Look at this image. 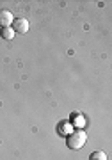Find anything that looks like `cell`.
Returning <instances> with one entry per match:
<instances>
[{
    "mask_svg": "<svg viewBox=\"0 0 112 160\" xmlns=\"http://www.w3.org/2000/svg\"><path fill=\"white\" fill-rule=\"evenodd\" d=\"M85 141H87V132H84L82 128L79 130H73L69 135H68V148L69 149H80L85 146Z\"/></svg>",
    "mask_w": 112,
    "mask_h": 160,
    "instance_id": "obj_1",
    "label": "cell"
},
{
    "mask_svg": "<svg viewBox=\"0 0 112 160\" xmlns=\"http://www.w3.org/2000/svg\"><path fill=\"white\" fill-rule=\"evenodd\" d=\"M13 30L18 32V34H27L28 29H30V23H28L27 18H14V22H13Z\"/></svg>",
    "mask_w": 112,
    "mask_h": 160,
    "instance_id": "obj_2",
    "label": "cell"
},
{
    "mask_svg": "<svg viewBox=\"0 0 112 160\" xmlns=\"http://www.w3.org/2000/svg\"><path fill=\"white\" fill-rule=\"evenodd\" d=\"M13 22H14V18H13L11 11L2 9V11H0V29H4V27H11Z\"/></svg>",
    "mask_w": 112,
    "mask_h": 160,
    "instance_id": "obj_3",
    "label": "cell"
},
{
    "mask_svg": "<svg viewBox=\"0 0 112 160\" xmlns=\"http://www.w3.org/2000/svg\"><path fill=\"white\" fill-rule=\"evenodd\" d=\"M73 132V125L69 121H61L59 125H57V133L59 135H69Z\"/></svg>",
    "mask_w": 112,
    "mask_h": 160,
    "instance_id": "obj_4",
    "label": "cell"
},
{
    "mask_svg": "<svg viewBox=\"0 0 112 160\" xmlns=\"http://www.w3.org/2000/svg\"><path fill=\"white\" fill-rule=\"evenodd\" d=\"M0 34H2L4 39H13L16 36V32L13 30V27H4V29H0Z\"/></svg>",
    "mask_w": 112,
    "mask_h": 160,
    "instance_id": "obj_5",
    "label": "cell"
},
{
    "mask_svg": "<svg viewBox=\"0 0 112 160\" xmlns=\"http://www.w3.org/2000/svg\"><path fill=\"white\" fill-rule=\"evenodd\" d=\"M89 160H107V155L101 151V149H98V151H93L89 157Z\"/></svg>",
    "mask_w": 112,
    "mask_h": 160,
    "instance_id": "obj_6",
    "label": "cell"
},
{
    "mask_svg": "<svg viewBox=\"0 0 112 160\" xmlns=\"http://www.w3.org/2000/svg\"><path fill=\"white\" fill-rule=\"evenodd\" d=\"M73 118H77V119H75V125H79V126H82V125H84V116L77 114V116H73Z\"/></svg>",
    "mask_w": 112,
    "mask_h": 160,
    "instance_id": "obj_7",
    "label": "cell"
}]
</instances>
